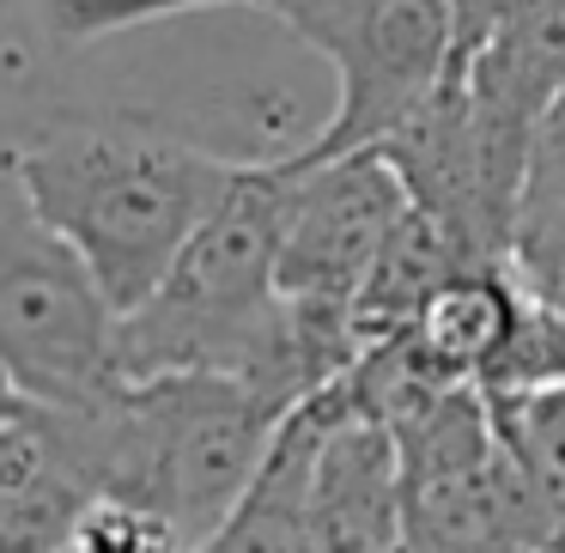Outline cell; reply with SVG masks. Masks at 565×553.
<instances>
[{
	"instance_id": "cell-1",
	"label": "cell",
	"mask_w": 565,
	"mask_h": 553,
	"mask_svg": "<svg viewBox=\"0 0 565 553\" xmlns=\"http://www.w3.org/2000/svg\"><path fill=\"white\" fill-rule=\"evenodd\" d=\"M31 208L86 262L116 317L140 305L232 195L244 159L140 116H62L7 135Z\"/></svg>"
},
{
	"instance_id": "cell-2",
	"label": "cell",
	"mask_w": 565,
	"mask_h": 553,
	"mask_svg": "<svg viewBox=\"0 0 565 553\" xmlns=\"http://www.w3.org/2000/svg\"><path fill=\"white\" fill-rule=\"evenodd\" d=\"M280 201L286 164L244 159V177L189 237L171 274L116 317V383L213 371L249 377L286 402L329 390L334 377L280 293Z\"/></svg>"
},
{
	"instance_id": "cell-3",
	"label": "cell",
	"mask_w": 565,
	"mask_h": 553,
	"mask_svg": "<svg viewBox=\"0 0 565 553\" xmlns=\"http://www.w3.org/2000/svg\"><path fill=\"white\" fill-rule=\"evenodd\" d=\"M38 7L43 25L74 50L213 7L274 13L334 74V110L305 147H292V159L305 164L383 147L456 67L450 0H38Z\"/></svg>"
},
{
	"instance_id": "cell-4",
	"label": "cell",
	"mask_w": 565,
	"mask_h": 553,
	"mask_svg": "<svg viewBox=\"0 0 565 553\" xmlns=\"http://www.w3.org/2000/svg\"><path fill=\"white\" fill-rule=\"evenodd\" d=\"M347 390L395 438L407 553H553V523L487 390L426 383L390 347H365Z\"/></svg>"
},
{
	"instance_id": "cell-5",
	"label": "cell",
	"mask_w": 565,
	"mask_h": 553,
	"mask_svg": "<svg viewBox=\"0 0 565 553\" xmlns=\"http://www.w3.org/2000/svg\"><path fill=\"white\" fill-rule=\"evenodd\" d=\"M292 407L298 402L262 383L213 371L116 383L110 395L86 402L104 499L147 504L195 553L244 499Z\"/></svg>"
},
{
	"instance_id": "cell-6",
	"label": "cell",
	"mask_w": 565,
	"mask_h": 553,
	"mask_svg": "<svg viewBox=\"0 0 565 553\" xmlns=\"http://www.w3.org/2000/svg\"><path fill=\"white\" fill-rule=\"evenodd\" d=\"M0 371L50 407L116 390V310L86 262L50 232L0 135Z\"/></svg>"
},
{
	"instance_id": "cell-7",
	"label": "cell",
	"mask_w": 565,
	"mask_h": 553,
	"mask_svg": "<svg viewBox=\"0 0 565 553\" xmlns=\"http://www.w3.org/2000/svg\"><path fill=\"white\" fill-rule=\"evenodd\" d=\"M286 201H280V293L305 334L322 347L334 371H353L365 353L359 298L407 220V189L377 147L347 159H292L286 152Z\"/></svg>"
},
{
	"instance_id": "cell-8",
	"label": "cell",
	"mask_w": 565,
	"mask_h": 553,
	"mask_svg": "<svg viewBox=\"0 0 565 553\" xmlns=\"http://www.w3.org/2000/svg\"><path fill=\"white\" fill-rule=\"evenodd\" d=\"M535 140H541V128L492 110L450 67V79L377 152L395 164L407 201L426 220H438L468 256L511 262L516 208H523Z\"/></svg>"
},
{
	"instance_id": "cell-9",
	"label": "cell",
	"mask_w": 565,
	"mask_h": 553,
	"mask_svg": "<svg viewBox=\"0 0 565 553\" xmlns=\"http://www.w3.org/2000/svg\"><path fill=\"white\" fill-rule=\"evenodd\" d=\"M104 499L86 407L25 402L0 426V553H67Z\"/></svg>"
},
{
	"instance_id": "cell-10",
	"label": "cell",
	"mask_w": 565,
	"mask_h": 553,
	"mask_svg": "<svg viewBox=\"0 0 565 553\" xmlns=\"http://www.w3.org/2000/svg\"><path fill=\"white\" fill-rule=\"evenodd\" d=\"M305 553H407L395 438L353 402L347 377L329 383V432L310 475Z\"/></svg>"
},
{
	"instance_id": "cell-11",
	"label": "cell",
	"mask_w": 565,
	"mask_h": 553,
	"mask_svg": "<svg viewBox=\"0 0 565 553\" xmlns=\"http://www.w3.org/2000/svg\"><path fill=\"white\" fill-rule=\"evenodd\" d=\"M329 432V390L305 395L286 414L280 438H274L268 462L244 487L220 529L201 541L195 553H305V517H310V475H317V450Z\"/></svg>"
},
{
	"instance_id": "cell-12",
	"label": "cell",
	"mask_w": 565,
	"mask_h": 553,
	"mask_svg": "<svg viewBox=\"0 0 565 553\" xmlns=\"http://www.w3.org/2000/svg\"><path fill=\"white\" fill-rule=\"evenodd\" d=\"M492 419H499L511 456L523 462L541 511L553 523V553H565V377L553 383H516V390H487Z\"/></svg>"
},
{
	"instance_id": "cell-13",
	"label": "cell",
	"mask_w": 565,
	"mask_h": 553,
	"mask_svg": "<svg viewBox=\"0 0 565 553\" xmlns=\"http://www.w3.org/2000/svg\"><path fill=\"white\" fill-rule=\"evenodd\" d=\"M67 553H189V541L177 535L164 517H152L147 504L98 499L86 511V523L74 529Z\"/></svg>"
},
{
	"instance_id": "cell-14",
	"label": "cell",
	"mask_w": 565,
	"mask_h": 553,
	"mask_svg": "<svg viewBox=\"0 0 565 553\" xmlns=\"http://www.w3.org/2000/svg\"><path fill=\"white\" fill-rule=\"evenodd\" d=\"M450 13H456V62H462V55L487 38L492 13H499V0H450Z\"/></svg>"
},
{
	"instance_id": "cell-15",
	"label": "cell",
	"mask_w": 565,
	"mask_h": 553,
	"mask_svg": "<svg viewBox=\"0 0 565 553\" xmlns=\"http://www.w3.org/2000/svg\"><path fill=\"white\" fill-rule=\"evenodd\" d=\"M25 402H31V395L19 390V383L7 377V371H0V426H7V419H13V414H19V407H25Z\"/></svg>"
}]
</instances>
